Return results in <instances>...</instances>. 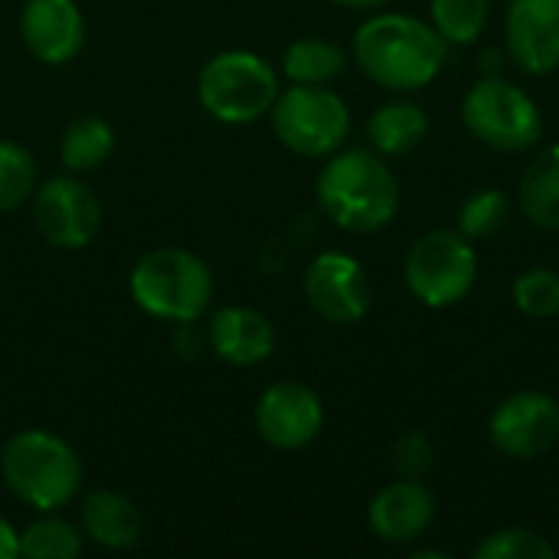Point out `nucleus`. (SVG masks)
<instances>
[{"mask_svg":"<svg viewBox=\"0 0 559 559\" xmlns=\"http://www.w3.org/2000/svg\"><path fill=\"white\" fill-rule=\"evenodd\" d=\"M82 531L108 550H128L141 537V514L134 501L115 491H95L82 501Z\"/></svg>","mask_w":559,"mask_h":559,"instance_id":"f3484780","label":"nucleus"},{"mask_svg":"<svg viewBox=\"0 0 559 559\" xmlns=\"http://www.w3.org/2000/svg\"><path fill=\"white\" fill-rule=\"evenodd\" d=\"M436 495L419 478H400L370 501V531L386 544H413L436 521Z\"/></svg>","mask_w":559,"mask_h":559,"instance_id":"4468645a","label":"nucleus"},{"mask_svg":"<svg viewBox=\"0 0 559 559\" xmlns=\"http://www.w3.org/2000/svg\"><path fill=\"white\" fill-rule=\"evenodd\" d=\"M20 557V534L0 518V559Z\"/></svg>","mask_w":559,"mask_h":559,"instance_id":"c85d7f7f","label":"nucleus"},{"mask_svg":"<svg viewBox=\"0 0 559 559\" xmlns=\"http://www.w3.org/2000/svg\"><path fill=\"white\" fill-rule=\"evenodd\" d=\"M409 292L426 308H452L478 282V255L472 239L452 229H432L419 236L403 265Z\"/></svg>","mask_w":559,"mask_h":559,"instance_id":"0eeeda50","label":"nucleus"},{"mask_svg":"<svg viewBox=\"0 0 559 559\" xmlns=\"http://www.w3.org/2000/svg\"><path fill=\"white\" fill-rule=\"evenodd\" d=\"M432 26L449 46L475 43L491 16V0H432Z\"/></svg>","mask_w":559,"mask_h":559,"instance_id":"4be33fe9","label":"nucleus"},{"mask_svg":"<svg viewBox=\"0 0 559 559\" xmlns=\"http://www.w3.org/2000/svg\"><path fill=\"white\" fill-rule=\"evenodd\" d=\"M82 554V537L72 524L59 518H39L20 534V557L72 559Z\"/></svg>","mask_w":559,"mask_h":559,"instance_id":"b1692460","label":"nucleus"},{"mask_svg":"<svg viewBox=\"0 0 559 559\" xmlns=\"http://www.w3.org/2000/svg\"><path fill=\"white\" fill-rule=\"evenodd\" d=\"M36 187V164L26 147L0 141V213L23 206Z\"/></svg>","mask_w":559,"mask_h":559,"instance_id":"393cba45","label":"nucleus"},{"mask_svg":"<svg viewBox=\"0 0 559 559\" xmlns=\"http://www.w3.org/2000/svg\"><path fill=\"white\" fill-rule=\"evenodd\" d=\"M488 436L501 455L534 462L559 442V403L540 390L511 393L491 413Z\"/></svg>","mask_w":559,"mask_h":559,"instance_id":"1a4fd4ad","label":"nucleus"},{"mask_svg":"<svg viewBox=\"0 0 559 559\" xmlns=\"http://www.w3.org/2000/svg\"><path fill=\"white\" fill-rule=\"evenodd\" d=\"M341 7H350V10H377V7H386L390 0H334Z\"/></svg>","mask_w":559,"mask_h":559,"instance_id":"c756f323","label":"nucleus"},{"mask_svg":"<svg viewBox=\"0 0 559 559\" xmlns=\"http://www.w3.org/2000/svg\"><path fill=\"white\" fill-rule=\"evenodd\" d=\"M514 305L527 318H557L559 314V272L527 269L514 282Z\"/></svg>","mask_w":559,"mask_h":559,"instance_id":"bb28decb","label":"nucleus"},{"mask_svg":"<svg viewBox=\"0 0 559 559\" xmlns=\"http://www.w3.org/2000/svg\"><path fill=\"white\" fill-rule=\"evenodd\" d=\"M278 141L301 157H324L350 134V111L341 95L324 85H298L278 92L272 105Z\"/></svg>","mask_w":559,"mask_h":559,"instance_id":"6e6552de","label":"nucleus"},{"mask_svg":"<svg viewBox=\"0 0 559 559\" xmlns=\"http://www.w3.org/2000/svg\"><path fill=\"white\" fill-rule=\"evenodd\" d=\"M462 118L481 144L504 154L531 151L544 131L537 102L521 85L501 75H485L465 92Z\"/></svg>","mask_w":559,"mask_h":559,"instance_id":"39448f33","label":"nucleus"},{"mask_svg":"<svg viewBox=\"0 0 559 559\" xmlns=\"http://www.w3.org/2000/svg\"><path fill=\"white\" fill-rule=\"evenodd\" d=\"M33 219L39 236L56 249H82L95 239L102 206L95 193L72 177H52L36 190Z\"/></svg>","mask_w":559,"mask_h":559,"instance_id":"9d476101","label":"nucleus"},{"mask_svg":"<svg viewBox=\"0 0 559 559\" xmlns=\"http://www.w3.org/2000/svg\"><path fill=\"white\" fill-rule=\"evenodd\" d=\"M210 341L226 364L252 367L275 350V328L252 308H223L210 321Z\"/></svg>","mask_w":559,"mask_h":559,"instance_id":"dca6fc26","label":"nucleus"},{"mask_svg":"<svg viewBox=\"0 0 559 559\" xmlns=\"http://www.w3.org/2000/svg\"><path fill=\"white\" fill-rule=\"evenodd\" d=\"M511 219V197L498 187L478 190L472 193L462 210H459V233L465 239H488L495 233H501Z\"/></svg>","mask_w":559,"mask_h":559,"instance_id":"5701e85b","label":"nucleus"},{"mask_svg":"<svg viewBox=\"0 0 559 559\" xmlns=\"http://www.w3.org/2000/svg\"><path fill=\"white\" fill-rule=\"evenodd\" d=\"M518 203L537 229L559 233V144L544 147L524 170Z\"/></svg>","mask_w":559,"mask_h":559,"instance_id":"6ab92c4d","label":"nucleus"},{"mask_svg":"<svg viewBox=\"0 0 559 559\" xmlns=\"http://www.w3.org/2000/svg\"><path fill=\"white\" fill-rule=\"evenodd\" d=\"M324 426V406L305 383H275L255 406V429L275 449H305Z\"/></svg>","mask_w":559,"mask_h":559,"instance_id":"f8f14e48","label":"nucleus"},{"mask_svg":"<svg viewBox=\"0 0 559 559\" xmlns=\"http://www.w3.org/2000/svg\"><path fill=\"white\" fill-rule=\"evenodd\" d=\"M7 488L36 511L66 508L82 485L79 455L52 432L29 429L7 442L0 455Z\"/></svg>","mask_w":559,"mask_h":559,"instance_id":"7ed1b4c3","label":"nucleus"},{"mask_svg":"<svg viewBox=\"0 0 559 559\" xmlns=\"http://www.w3.org/2000/svg\"><path fill=\"white\" fill-rule=\"evenodd\" d=\"M449 56L439 29L409 13L370 16L354 36V59L367 79L390 92H416L429 85Z\"/></svg>","mask_w":559,"mask_h":559,"instance_id":"f257e3e1","label":"nucleus"},{"mask_svg":"<svg viewBox=\"0 0 559 559\" xmlns=\"http://www.w3.org/2000/svg\"><path fill=\"white\" fill-rule=\"evenodd\" d=\"M436 462V449L426 432H403L393 445V465L400 478H423Z\"/></svg>","mask_w":559,"mask_h":559,"instance_id":"cd10ccee","label":"nucleus"},{"mask_svg":"<svg viewBox=\"0 0 559 559\" xmlns=\"http://www.w3.org/2000/svg\"><path fill=\"white\" fill-rule=\"evenodd\" d=\"M111 144H115V134H111L108 121H102L98 115H82L62 134V147H59L62 164L72 174L95 170L111 154Z\"/></svg>","mask_w":559,"mask_h":559,"instance_id":"412c9836","label":"nucleus"},{"mask_svg":"<svg viewBox=\"0 0 559 559\" xmlns=\"http://www.w3.org/2000/svg\"><path fill=\"white\" fill-rule=\"evenodd\" d=\"M200 105L226 121V124H249L272 111L278 98V79L272 66L252 52H219L210 59L197 82Z\"/></svg>","mask_w":559,"mask_h":559,"instance_id":"423d86ee","label":"nucleus"},{"mask_svg":"<svg viewBox=\"0 0 559 559\" xmlns=\"http://www.w3.org/2000/svg\"><path fill=\"white\" fill-rule=\"evenodd\" d=\"M508 52L531 75L559 69V0H511L504 16Z\"/></svg>","mask_w":559,"mask_h":559,"instance_id":"ddd939ff","label":"nucleus"},{"mask_svg":"<svg viewBox=\"0 0 559 559\" xmlns=\"http://www.w3.org/2000/svg\"><path fill=\"white\" fill-rule=\"evenodd\" d=\"M557 547L527 527H508V531H495L488 540L478 544L475 559H554Z\"/></svg>","mask_w":559,"mask_h":559,"instance_id":"a878e982","label":"nucleus"},{"mask_svg":"<svg viewBox=\"0 0 559 559\" xmlns=\"http://www.w3.org/2000/svg\"><path fill=\"white\" fill-rule=\"evenodd\" d=\"M20 29L26 49L52 66L69 62L85 36V23L75 0H26Z\"/></svg>","mask_w":559,"mask_h":559,"instance_id":"2eb2a0df","label":"nucleus"},{"mask_svg":"<svg viewBox=\"0 0 559 559\" xmlns=\"http://www.w3.org/2000/svg\"><path fill=\"white\" fill-rule=\"evenodd\" d=\"M347 66V56L341 46L328 39H298L285 49L282 69L298 85H328L337 79Z\"/></svg>","mask_w":559,"mask_h":559,"instance_id":"aec40b11","label":"nucleus"},{"mask_svg":"<svg viewBox=\"0 0 559 559\" xmlns=\"http://www.w3.org/2000/svg\"><path fill=\"white\" fill-rule=\"evenodd\" d=\"M321 210L347 233H377L400 210V183L373 151H344L318 177Z\"/></svg>","mask_w":559,"mask_h":559,"instance_id":"f03ea898","label":"nucleus"},{"mask_svg":"<svg viewBox=\"0 0 559 559\" xmlns=\"http://www.w3.org/2000/svg\"><path fill=\"white\" fill-rule=\"evenodd\" d=\"M131 295L147 314L190 324L210 308L213 275L187 249H157L134 265Z\"/></svg>","mask_w":559,"mask_h":559,"instance_id":"20e7f679","label":"nucleus"},{"mask_svg":"<svg viewBox=\"0 0 559 559\" xmlns=\"http://www.w3.org/2000/svg\"><path fill=\"white\" fill-rule=\"evenodd\" d=\"M429 134V115L416 102H390L377 108L367 121V138L377 147V154L403 157L416 151Z\"/></svg>","mask_w":559,"mask_h":559,"instance_id":"a211bd4d","label":"nucleus"},{"mask_svg":"<svg viewBox=\"0 0 559 559\" xmlns=\"http://www.w3.org/2000/svg\"><path fill=\"white\" fill-rule=\"evenodd\" d=\"M305 298L321 321L357 324L370 311V282L354 255L324 252L305 272Z\"/></svg>","mask_w":559,"mask_h":559,"instance_id":"9b49d317","label":"nucleus"}]
</instances>
